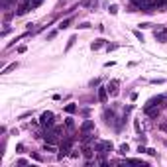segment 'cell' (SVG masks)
Wrapping results in <instances>:
<instances>
[{
    "label": "cell",
    "instance_id": "20",
    "mask_svg": "<svg viewBox=\"0 0 167 167\" xmlns=\"http://www.w3.org/2000/svg\"><path fill=\"white\" fill-rule=\"evenodd\" d=\"M134 128H136V132H138V134H141V126H140V122H138V120L134 122Z\"/></svg>",
    "mask_w": 167,
    "mask_h": 167
},
{
    "label": "cell",
    "instance_id": "24",
    "mask_svg": "<svg viewBox=\"0 0 167 167\" xmlns=\"http://www.w3.org/2000/svg\"><path fill=\"white\" fill-rule=\"evenodd\" d=\"M26 163H28L26 159H18V161H16V165H20V167H24V165H26Z\"/></svg>",
    "mask_w": 167,
    "mask_h": 167
},
{
    "label": "cell",
    "instance_id": "29",
    "mask_svg": "<svg viewBox=\"0 0 167 167\" xmlns=\"http://www.w3.org/2000/svg\"><path fill=\"white\" fill-rule=\"evenodd\" d=\"M145 153H149V155H155L157 152H155V149H153V148H149V149H148V152H145Z\"/></svg>",
    "mask_w": 167,
    "mask_h": 167
},
{
    "label": "cell",
    "instance_id": "9",
    "mask_svg": "<svg viewBox=\"0 0 167 167\" xmlns=\"http://www.w3.org/2000/svg\"><path fill=\"white\" fill-rule=\"evenodd\" d=\"M65 112H67V114H75V112H77V104H75V102L65 104Z\"/></svg>",
    "mask_w": 167,
    "mask_h": 167
},
{
    "label": "cell",
    "instance_id": "13",
    "mask_svg": "<svg viewBox=\"0 0 167 167\" xmlns=\"http://www.w3.org/2000/svg\"><path fill=\"white\" fill-rule=\"evenodd\" d=\"M128 152H130V148H128V144H122V145L118 148V153H122V155H126Z\"/></svg>",
    "mask_w": 167,
    "mask_h": 167
},
{
    "label": "cell",
    "instance_id": "12",
    "mask_svg": "<svg viewBox=\"0 0 167 167\" xmlns=\"http://www.w3.org/2000/svg\"><path fill=\"white\" fill-rule=\"evenodd\" d=\"M41 2H43V0H30V2H26V4L30 6V10H33V8H37Z\"/></svg>",
    "mask_w": 167,
    "mask_h": 167
},
{
    "label": "cell",
    "instance_id": "11",
    "mask_svg": "<svg viewBox=\"0 0 167 167\" xmlns=\"http://www.w3.org/2000/svg\"><path fill=\"white\" fill-rule=\"evenodd\" d=\"M65 128H67V130H75V120L71 118V116L65 120Z\"/></svg>",
    "mask_w": 167,
    "mask_h": 167
},
{
    "label": "cell",
    "instance_id": "30",
    "mask_svg": "<svg viewBox=\"0 0 167 167\" xmlns=\"http://www.w3.org/2000/svg\"><path fill=\"white\" fill-rule=\"evenodd\" d=\"M32 157H33L36 161H41V155H37V153H32Z\"/></svg>",
    "mask_w": 167,
    "mask_h": 167
},
{
    "label": "cell",
    "instance_id": "18",
    "mask_svg": "<svg viewBox=\"0 0 167 167\" xmlns=\"http://www.w3.org/2000/svg\"><path fill=\"white\" fill-rule=\"evenodd\" d=\"M116 47H118V45H116V43H108V45H106V51H114Z\"/></svg>",
    "mask_w": 167,
    "mask_h": 167
},
{
    "label": "cell",
    "instance_id": "7",
    "mask_svg": "<svg viewBox=\"0 0 167 167\" xmlns=\"http://www.w3.org/2000/svg\"><path fill=\"white\" fill-rule=\"evenodd\" d=\"M108 94H110V93H108L106 87H100V89H98V100H100L102 104H106V102H108Z\"/></svg>",
    "mask_w": 167,
    "mask_h": 167
},
{
    "label": "cell",
    "instance_id": "8",
    "mask_svg": "<svg viewBox=\"0 0 167 167\" xmlns=\"http://www.w3.org/2000/svg\"><path fill=\"white\" fill-rule=\"evenodd\" d=\"M104 45H106V41H104V39H97V41L90 43V49H93V51H98L100 47H104Z\"/></svg>",
    "mask_w": 167,
    "mask_h": 167
},
{
    "label": "cell",
    "instance_id": "26",
    "mask_svg": "<svg viewBox=\"0 0 167 167\" xmlns=\"http://www.w3.org/2000/svg\"><path fill=\"white\" fill-rule=\"evenodd\" d=\"M28 116H32V112H24V114H20V120H24V118H28Z\"/></svg>",
    "mask_w": 167,
    "mask_h": 167
},
{
    "label": "cell",
    "instance_id": "3",
    "mask_svg": "<svg viewBox=\"0 0 167 167\" xmlns=\"http://www.w3.org/2000/svg\"><path fill=\"white\" fill-rule=\"evenodd\" d=\"M87 132H94V120H85L79 128V134H87Z\"/></svg>",
    "mask_w": 167,
    "mask_h": 167
},
{
    "label": "cell",
    "instance_id": "16",
    "mask_svg": "<svg viewBox=\"0 0 167 167\" xmlns=\"http://www.w3.org/2000/svg\"><path fill=\"white\" fill-rule=\"evenodd\" d=\"M24 149H26V148H24V144H18V145H16V153H24Z\"/></svg>",
    "mask_w": 167,
    "mask_h": 167
},
{
    "label": "cell",
    "instance_id": "19",
    "mask_svg": "<svg viewBox=\"0 0 167 167\" xmlns=\"http://www.w3.org/2000/svg\"><path fill=\"white\" fill-rule=\"evenodd\" d=\"M134 36H136L140 41H144V36H141V32H140V30H136V32H134Z\"/></svg>",
    "mask_w": 167,
    "mask_h": 167
},
{
    "label": "cell",
    "instance_id": "1",
    "mask_svg": "<svg viewBox=\"0 0 167 167\" xmlns=\"http://www.w3.org/2000/svg\"><path fill=\"white\" fill-rule=\"evenodd\" d=\"M94 149H97V155L104 157L106 153H110L112 149H114V145H112V141H108V140H97L94 141Z\"/></svg>",
    "mask_w": 167,
    "mask_h": 167
},
{
    "label": "cell",
    "instance_id": "10",
    "mask_svg": "<svg viewBox=\"0 0 167 167\" xmlns=\"http://www.w3.org/2000/svg\"><path fill=\"white\" fill-rule=\"evenodd\" d=\"M16 67H18V63H16V61H14V63H10V65H6V67H4V69H2V75H8V73H10V71H14Z\"/></svg>",
    "mask_w": 167,
    "mask_h": 167
},
{
    "label": "cell",
    "instance_id": "22",
    "mask_svg": "<svg viewBox=\"0 0 167 167\" xmlns=\"http://www.w3.org/2000/svg\"><path fill=\"white\" fill-rule=\"evenodd\" d=\"M69 155H71V157H79V155H81V152H77V149H71Z\"/></svg>",
    "mask_w": 167,
    "mask_h": 167
},
{
    "label": "cell",
    "instance_id": "21",
    "mask_svg": "<svg viewBox=\"0 0 167 167\" xmlns=\"http://www.w3.org/2000/svg\"><path fill=\"white\" fill-rule=\"evenodd\" d=\"M108 10H110V14H116V12H118V6H116V4H112Z\"/></svg>",
    "mask_w": 167,
    "mask_h": 167
},
{
    "label": "cell",
    "instance_id": "23",
    "mask_svg": "<svg viewBox=\"0 0 167 167\" xmlns=\"http://www.w3.org/2000/svg\"><path fill=\"white\" fill-rule=\"evenodd\" d=\"M77 28H81V30H87V28H90V24H87V22H83V24H79Z\"/></svg>",
    "mask_w": 167,
    "mask_h": 167
},
{
    "label": "cell",
    "instance_id": "2",
    "mask_svg": "<svg viewBox=\"0 0 167 167\" xmlns=\"http://www.w3.org/2000/svg\"><path fill=\"white\" fill-rule=\"evenodd\" d=\"M39 126L43 128V130H51V128L55 126V116H53V112H43V114H41Z\"/></svg>",
    "mask_w": 167,
    "mask_h": 167
},
{
    "label": "cell",
    "instance_id": "17",
    "mask_svg": "<svg viewBox=\"0 0 167 167\" xmlns=\"http://www.w3.org/2000/svg\"><path fill=\"white\" fill-rule=\"evenodd\" d=\"M140 28H141V30H148V28H152V24H149V22H141Z\"/></svg>",
    "mask_w": 167,
    "mask_h": 167
},
{
    "label": "cell",
    "instance_id": "28",
    "mask_svg": "<svg viewBox=\"0 0 167 167\" xmlns=\"http://www.w3.org/2000/svg\"><path fill=\"white\" fill-rule=\"evenodd\" d=\"M152 83H153V85H161V83H163V79H153Z\"/></svg>",
    "mask_w": 167,
    "mask_h": 167
},
{
    "label": "cell",
    "instance_id": "6",
    "mask_svg": "<svg viewBox=\"0 0 167 167\" xmlns=\"http://www.w3.org/2000/svg\"><path fill=\"white\" fill-rule=\"evenodd\" d=\"M159 108L161 106H144V112L152 118H155V116H159Z\"/></svg>",
    "mask_w": 167,
    "mask_h": 167
},
{
    "label": "cell",
    "instance_id": "14",
    "mask_svg": "<svg viewBox=\"0 0 167 167\" xmlns=\"http://www.w3.org/2000/svg\"><path fill=\"white\" fill-rule=\"evenodd\" d=\"M75 41H77V37H75V36H73V37H69V41H67V47H65V51H69V49L73 47V43H75Z\"/></svg>",
    "mask_w": 167,
    "mask_h": 167
},
{
    "label": "cell",
    "instance_id": "31",
    "mask_svg": "<svg viewBox=\"0 0 167 167\" xmlns=\"http://www.w3.org/2000/svg\"><path fill=\"white\" fill-rule=\"evenodd\" d=\"M20 2H30V0H20Z\"/></svg>",
    "mask_w": 167,
    "mask_h": 167
},
{
    "label": "cell",
    "instance_id": "4",
    "mask_svg": "<svg viewBox=\"0 0 167 167\" xmlns=\"http://www.w3.org/2000/svg\"><path fill=\"white\" fill-rule=\"evenodd\" d=\"M153 36H155V39L159 41V43H165V41H167V28H159V30H155Z\"/></svg>",
    "mask_w": 167,
    "mask_h": 167
},
{
    "label": "cell",
    "instance_id": "27",
    "mask_svg": "<svg viewBox=\"0 0 167 167\" xmlns=\"http://www.w3.org/2000/svg\"><path fill=\"white\" fill-rule=\"evenodd\" d=\"M10 4H12V0H2V6H4V8H8Z\"/></svg>",
    "mask_w": 167,
    "mask_h": 167
},
{
    "label": "cell",
    "instance_id": "15",
    "mask_svg": "<svg viewBox=\"0 0 167 167\" xmlns=\"http://www.w3.org/2000/svg\"><path fill=\"white\" fill-rule=\"evenodd\" d=\"M69 24H71V20H63V22L59 24V30H65V28H69Z\"/></svg>",
    "mask_w": 167,
    "mask_h": 167
},
{
    "label": "cell",
    "instance_id": "5",
    "mask_svg": "<svg viewBox=\"0 0 167 167\" xmlns=\"http://www.w3.org/2000/svg\"><path fill=\"white\" fill-rule=\"evenodd\" d=\"M118 87H120V81L114 79V81H110V85H108L106 89H108V93H110L112 97H116V94H118Z\"/></svg>",
    "mask_w": 167,
    "mask_h": 167
},
{
    "label": "cell",
    "instance_id": "25",
    "mask_svg": "<svg viewBox=\"0 0 167 167\" xmlns=\"http://www.w3.org/2000/svg\"><path fill=\"white\" fill-rule=\"evenodd\" d=\"M81 116H85V118H87V116H89V108H83V110H81Z\"/></svg>",
    "mask_w": 167,
    "mask_h": 167
}]
</instances>
